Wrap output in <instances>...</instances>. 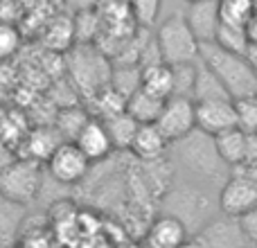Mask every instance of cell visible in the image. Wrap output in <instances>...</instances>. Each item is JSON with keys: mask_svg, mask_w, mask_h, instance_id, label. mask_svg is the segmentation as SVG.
I'll use <instances>...</instances> for the list:
<instances>
[{"mask_svg": "<svg viewBox=\"0 0 257 248\" xmlns=\"http://www.w3.org/2000/svg\"><path fill=\"white\" fill-rule=\"evenodd\" d=\"M199 59L219 77L232 99L250 97L257 90V72L248 63L246 54H237L221 48L214 41L199 45Z\"/></svg>", "mask_w": 257, "mask_h": 248, "instance_id": "6da1fadb", "label": "cell"}, {"mask_svg": "<svg viewBox=\"0 0 257 248\" xmlns=\"http://www.w3.org/2000/svg\"><path fill=\"white\" fill-rule=\"evenodd\" d=\"M43 187L41 163L32 158H14L0 169V196L21 205H30L39 199Z\"/></svg>", "mask_w": 257, "mask_h": 248, "instance_id": "7a4b0ae2", "label": "cell"}, {"mask_svg": "<svg viewBox=\"0 0 257 248\" xmlns=\"http://www.w3.org/2000/svg\"><path fill=\"white\" fill-rule=\"evenodd\" d=\"M163 61L174 66V63H187L199 59V39L194 36L185 14H172L158 25L156 32Z\"/></svg>", "mask_w": 257, "mask_h": 248, "instance_id": "3957f363", "label": "cell"}, {"mask_svg": "<svg viewBox=\"0 0 257 248\" xmlns=\"http://www.w3.org/2000/svg\"><path fill=\"white\" fill-rule=\"evenodd\" d=\"M169 147H174L176 158L185 165L190 172L199 174V176L212 178L219 174L223 160L219 158V151L214 147V138L210 133L194 129L192 133H187L185 138L172 142Z\"/></svg>", "mask_w": 257, "mask_h": 248, "instance_id": "277c9868", "label": "cell"}, {"mask_svg": "<svg viewBox=\"0 0 257 248\" xmlns=\"http://www.w3.org/2000/svg\"><path fill=\"white\" fill-rule=\"evenodd\" d=\"M48 172L52 181L61 185H77L81 183L90 172V158L79 149L75 140H63L54 149V154L48 158Z\"/></svg>", "mask_w": 257, "mask_h": 248, "instance_id": "5b68a950", "label": "cell"}, {"mask_svg": "<svg viewBox=\"0 0 257 248\" xmlns=\"http://www.w3.org/2000/svg\"><path fill=\"white\" fill-rule=\"evenodd\" d=\"M158 129L165 133V138L169 140V145L181 138H185L187 133H192L196 129V104L192 97H181V95H172L165 99V106L160 111Z\"/></svg>", "mask_w": 257, "mask_h": 248, "instance_id": "8992f818", "label": "cell"}, {"mask_svg": "<svg viewBox=\"0 0 257 248\" xmlns=\"http://www.w3.org/2000/svg\"><path fill=\"white\" fill-rule=\"evenodd\" d=\"M196 235L192 237L187 244L196 246H208V248H237V246H248L244 232L239 228L237 217L223 214L221 219H210L208 223L194 230Z\"/></svg>", "mask_w": 257, "mask_h": 248, "instance_id": "52a82bcc", "label": "cell"}, {"mask_svg": "<svg viewBox=\"0 0 257 248\" xmlns=\"http://www.w3.org/2000/svg\"><path fill=\"white\" fill-rule=\"evenodd\" d=\"M257 205V181L246 174H235L219 192V208L223 214L239 217Z\"/></svg>", "mask_w": 257, "mask_h": 248, "instance_id": "ba28073f", "label": "cell"}, {"mask_svg": "<svg viewBox=\"0 0 257 248\" xmlns=\"http://www.w3.org/2000/svg\"><path fill=\"white\" fill-rule=\"evenodd\" d=\"M196 104V129L217 136L221 131L237 127V108L235 99L219 97V99H201Z\"/></svg>", "mask_w": 257, "mask_h": 248, "instance_id": "9c48e42d", "label": "cell"}, {"mask_svg": "<svg viewBox=\"0 0 257 248\" xmlns=\"http://www.w3.org/2000/svg\"><path fill=\"white\" fill-rule=\"evenodd\" d=\"M75 142L90 158V163H102V160H106L108 156L113 154V149H115L113 140H111V133H108V129H106V122L99 120V117H90V120L84 124V129L77 133Z\"/></svg>", "mask_w": 257, "mask_h": 248, "instance_id": "30bf717a", "label": "cell"}, {"mask_svg": "<svg viewBox=\"0 0 257 248\" xmlns=\"http://www.w3.org/2000/svg\"><path fill=\"white\" fill-rule=\"evenodd\" d=\"M190 228L181 217L167 212L154 219L147 230V244L154 248H176L190 241Z\"/></svg>", "mask_w": 257, "mask_h": 248, "instance_id": "8fae6325", "label": "cell"}, {"mask_svg": "<svg viewBox=\"0 0 257 248\" xmlns=\"http://www.w3.org/2000/svg\"><path fill=\"white\" fill-rule=\"evenodd\" d=\"M185 18H187V23H190L194 36L199 39V43L214 41L219 25H221L219 0H194V3H190V9H187Z\"/></svg>", "mask_w": 257, "mask_h": 248, "instance_id": "7c38bea8", "label": "cell"}, {"mask_svg": "<svg viewBox=\"0 0 257 248\" xmlns=\"http://www.w3.org/2000/svg\"><path fill=\"white\" fill-rule=\"evenodd\" d=\"M169 149V140L165 138V133L158 129L156 122H147L140 124L133 136L131 142V151L145 163H158L163 160V156Z\"/></svg>", "mask_w": 257, "mask_h": 248, "instance_id": "4fadbf2b", "label": "cell"}, {"mask_svg": "<svg viewBox=\"0 0 257 248\" xmlns=\"http://www.w3.org/2000/svg\"><path fill=\"white\" fill-rule=\"evenodd\" d=\"M63 142L61 133L54 127H36L25 136V156L23 158H32L36 163H48V158L54 154L59 145Z\"/></svg>", "mask_w": 257, "mask_h": 248, "instance_id": "5bb4252c", "label": "cell"}, {"mask_svg": "<svg viewBox=\"0 0 257 248\" xmlns=\"http://www.w3.org/2000/svg\"><path fill=\"white\" fill-rule=\"evenodd\" d=\"M163 106H165V99L163 97H156V95L147 93L145 88L136 86V88L126 95V108H124V111L136 122L147 124V122H156V120H158Z\"/></svg>", "mask_w": 257, "mask_h": 248, "instance_id": "9a60e30c", "label": "cell"}, {"mask_svg": "<svg viewBox=\"0 0 257 248\" xmlns=\"http://www.w3.org/2000/svg\"><path fill=\"white\" fill-rule=\"evenodd\" d=\"M140 88L147 93L156 95V97H172L174 95V77H172V66L165 61L151 63V66L140 68Z\"/></svg>", "mask_w": 257, "mask_h": 248, "instance_id": "2e32d148", "label": "cell"}, {"mask_svg": "<svg viewBox=\"0 0 257 248\" xmlns=\"http://www.w3.org/2000/svg\"><path fill=\"white\" fill-rule=\"evenodd\" d=\"M214 138V147L219 151V158L223 160V165L228 167H239L244 163L246 156V131H241L239 127H232L228 131L217 133Z\"/></svg>", "mask_w": 257, "mask_h": 248, "instance_id": "e0dca14e", "label": "cell"}, {"mask_svg": "<svg viewBox=\"0 0 257 248\" xmlns=\"http://www.w3.org/2000/svg\"><path fill=\"white\" fill-rule=\"evenodd\" d=\"M23 208L25 205L14 203L0 196V246L5 244H14L18 241V232H21V223H23Z\"/></svg>", "mask_w": 257, "mask_h": 248, "instance_id": "ac0fdd59", "label": "cell"}, {"mask_svg": "<svg viewBox=\"0 0 257 248\" xmlns=\"http://www.w3.org/2000/svg\"><path fill=\"white\" fill-rule=\"evenodd\" d=\"M88 120H90V115L86 113V108L77 106V104H68V106H61L57 111L54 129L61 133L63 140H75L77 133L84 129V124Z\"/></svg>", "mask_w": 257, "mask_h": 248, "instance_id": "d6986e66", "label": "cell"}, {"mask_svg": "<svg viewBox=\"0 0 257 248\" xmlns=\"http://www.w3.org/2000/svg\"><path fill=\"white\" fill-rule=\"evenodd\" d=\"M199 61H201V59H199ZM219 97H230V93H228L226 86L219 81V77L214 75V72L210 70L203 61H201L199 63V70H196L194 102H201V99H219Z\"/></svg>", "mask_w": 257, "mask_h": 248, "instance_id": "ffe728a7", "label": "cell"}, {"mask_svg": "<svg viewBox=\"0 0 257 248\" xmlns=\"http://www.w3.org/2000/svg\"><path fill=\"white\" fill-rule=\"evenodd\" d=\"M106 122V129L111 133V140H113V147L115 149H131V142H133V136H136L138 127L140 122H136L126 111L117 113V115L108 117Z\"/></svg>", "mask_w": 257, "mask_h": 248, "instance_id": "44dd1931", "label": "cell"}, {"mask_svg": "<svg viewBox=\"0 0 257 248\" xmlns=\"http://www.w3.org/2000/svg\"><path fill=\"white\" fill-rule=\"evenodd\" d=\"M72 43H75V23H72V18L52 21V25L45 30V45L54 52L72 50Z\"/></svg>", "mask_w": 257, "mask_h": 248, "instance_id": "7402d4cb", "label": "cell"}, {"mask_svg": "<svg viewBox=\"0 0 257 248\" xmlns=\"http://www.w3.org/2000/svg\"><path fill=\"white\" fill-rule=\"evenodd\" d=\"M255 9V0H219V16H221V23H228V25L246 27Z\"/></svg>", "mask_w": 257, "mask_h": 248, "instance_id": "603a6c76", "label": "cell"}, {"mask_svg": "<svg viewBox=\"0 0 257 248\" xmlns=\"http://www.w3.org/2000/svg\"><path fill=\"white\" fill-rule=\"evenodd\" d=\"M214 43H219L221 48L230 50V52L246 54V50H248V45H250V39H248L246 27L221 23V25H219V30H217V36H214Z\"/></svg>", "mask_w": 257, "mask_h": 248, "instance_id": "cb8c5ba5", "label": "cell"}, {"mask_svg": "<svg viewBox=\"0 0 257 248\" xmlns=\"http://www.w3.org/2000/svg\"><path fill=\"white\" fill-rule=\"evenodd\" d=\"M72 23H75V43H90L102 32V16L95 9L77 12Z\"/></svg>", "mask_w": 257, "mask_h": 248, "instance_id": "d4e9b609", "label": "cell"}, {"mask_svg": "<svg viewBox=\"0 0 257 248\" xmlns=\"http://www.w3.org/2000/svg\"><path fill=\"white\" fill-rule=\"evenodd\" d=\"M196 70H199V59L187 63H174L172 77H174V95L194 99V84H196Z\"/></svg>", "mask_w": 257, "mask_h": 248, "instance_id": "484cf974", "label": "cell"}, {"mask_svg": "<svg viewBox=\"0 0 257 248\" xmlns=\"http://www.w3.org/2000/svg\"><path fill=\"white\" fill-rule=\"evenodd\" d=\"M126 3H128V9H131L133 18H136L138 27H147V30H149V27L158 21L163 0H126Z\"/></svg>", "mask_w": 257, "mask_h": 248, "instance_id": "4316f807", "label": "cell"}, {"mask_svg": "<svg viewBox=\"0 0 257 248\" xmlns=\"http://www.w3.org/2000/svg\"><path fill=\"white\" fill-rule=\"evenodd\" d=\"M21 43H23L21 30L9 21H0V61L12 59L21 50Z\"/></svg>", "mask_w": 257, "mask_h": 248, "instance_id": "83f0119b", "label": "cell"}, {"mask_svg": "<svg viewBox=\"0 0 257 248\" xmlns=\"http://www.w3.org/2000/svg\"><path fill=\"white\" fill-rule=\"evenodd\" d=\"M235 108H237V127L246 133L257 131V99H255V95L235 99Z\"/></svg>", "mask_w": 257, "mask_h": 248, "instance_id": "f1b7e54d", "label": "cell"}, {"mask_svg": "<svg viewBox=\"0 0 257 248\" xmlns=\"http://www.w3.org/2000/svg\"><path fill=\"white\" fill-rule=\"evenodd\" d=\"M237 221H239V228H241V232H244L246 241H248V244H257V205L250 208L248 212L239 214Z\"/></svg>", "mask_w": 257, "mask_h": 248, "instance_id": "f546056e", "label": "cell"}, {"mask_svg": "<svg viewBox=\"0 0 257 248\" xmlns=\"http://www.w3.org/2000/svg\"><path fill=\"white\" fill-rule=\"evenodd\" d=\"M257 163V131L246 133V156L241 165H253Z\"/></svg>", "mask_w": 257, "mask_h": 248, "instance_id": "4dcf8cb0", "label": "cell"}, {"mask_svg": "<svg viewBox=\"0 0 257 248\" xmlns=\"http://www.w3.org/2000/svg\"><path fill=\"white\" fill-rule=\"evenodd\" d=\"M99 0H66V5L72 9V12H84V9H95Z\"/></svg>", "mask_w": 257, "mask_h": 248, "instance_id": "1f68e13d", "label": "cell"}, {"mask_svg": "<svg viewBox=\"0 0 257 248\" xmlns=\"http://www.w3.org/2000/svg\"><path fill=\"white\" fill-rule=\"evenodd\" d=\"M246 32H248L250 43H257V9H255L253 16H250V21L246 23Z\"/></svg>", "mask_w": 257, "mask_h": 248, "instance_id": "d6a6232c", "label": "cell"}, {"mask_svg": "<svg viewBox=\"0 0 257 248\" xmlns=\"http://www.w3.org/2000/svg\"><path fill=\"white\" fill-rule=\"evenodd\" d=\"M246 59H248V63L253 66V70L257 72V43L248 45V50H246Z\"/></svg>", "mask_w": 257, "mask_h": 248, "instance_id": "836d02e7", "label": "cell"}, {"mask_svg": "<svg viewBox=\"0 0 257 248\" xmlns=\"http://www.w3.org/2000/svg\"><path fill=\"white\" fill-rule=\"evenodd\" d=\"M185 3H194V0H185Z\"/></svg>", "mask_w": 257, "mask_h": 248, "instance_id": "e575fe53", "label": "cell"}, {"mask_svg": "<svg viewBox=\"0 0 257 248\" xmlns=\"http://www.w3.org/2000/svg\"><path fill=\"white\" fill-rule=\"evenodd\" d=\"M255 99H257V90H255Z\"/></svg>", "mask_w": 257, "mask_h": 248, "instance_id": "d590c367", "label": "cell"}, {"mask_svg": "<svg viewBox=\"0 0 257 248\" xmlns=\"http://www.w3.org/2000/svg\"><path fill=\"white\" fill-rule=\"evenodd\" d=\"M122 3H126V0H122Z\"/></svg>", "mask_w": 257, "mask_h": 248, "instance_id": "8d00e7d4", "label": "cell"}]
</instances>
